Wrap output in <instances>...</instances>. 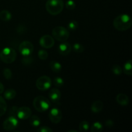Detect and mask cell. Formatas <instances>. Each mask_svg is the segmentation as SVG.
Segmentation results:
<instances>
[{
  "label": "cell",
  "mask_w": 132,
  "mask_h": 132,
  "mask_svg": "<svg viewBox=\"0 0 132 132\" xmlns=\"http://www.w3.org/2000/svg\"><path fill=\"white\" fill-rule=\"evenodd\" d=\"M132 21L131 18L128 14H121L115 18L113 26L119 31H126L131 27Z\"/></svg>",
  "instance_id": "cell-1"
},
{
  "label": "cell",
  "mask_w": 132,
  "mask_h": 132,
  "mask_svg": "<svg viewBox=\"0 0 132 132\" xmlns=\"http://www.w3.org/2000/svg\"><path fill=\"white\" fill-rule=\"evenodd\" d=\"M64 8V3L62 0H48L46 3V9L52 15L60 14Z\"/></svg>",
  "instance_id": "cell-2"
},
{
  "label": "cell",
  "mask_w": 132,
  "mask_h": 132,
  "mask_svg": "<svg viewBox=\"0 0 132 132\" xmlns=\"http://www.w3.org/2000/svg\"><path fill=\"white\" fill-rule=\"evenodd\" d=\"M33 106L35 109L39 112H44L50 106V102L47 98L43 96H37L33 101Z\"/></svg>",
  "instance_id": "cell-3"
},
{
  "label": "cell",
  "mask_w": 132,
  "mask_h": 132,
  "mask_svg": "<svg viewBox=\"0 0 132 132\" xmlns=\"http://www.w3.org/2000/svg\"><path fill=\"white\" fill-rule=\"evenodd\" d=\"M16 52L10 47L5 48L0 52V59L3 63L6 64L13 63L16 59Z\"/></svg>",
  "instance_id": "cell-4"
},
{
  "label": "cell",
  "mask_w": 132,
  "mask_h": 132,
  "mask_svg": "<svg viewBox=\"0 0 132 132\" xmlns=\"http://www.w3.org/2000/svg\"><path fill=\"white\" fill-rule=\"evenodd\" d=\"M52 36L55 39L64 42L69 37L70 32L68 29L63 27H56L52 30Z\"/></svg>",
  "instance_id": "cell-5"
},
{
  "label": "cell",
  "mask_w": 132,
  "mask_h": 132,
  "mask_svg": "<svg viewBox=\"0 0 132 132\" xmlns=\"http://www.w3.org/2000/svg\"><path fill=\"white\" fill-rule=\"evenodd\" d=\"M52 85L51 79L46 76H43L38 78L36 81V85L38 90L45 91L48 90Z\"/></svg>",
  "instance_id": "cell-6"
},
{
  "label": "cell",
  "mask_w": 132,
  "mask_h": 132,
  "mask_svg": "<svg viewBox=\"0 0 132 132\" xmlns=\"http://www.w3.org/2000/svg\"><path fill=\"white\" fill-rule=\"evenodd\" d=\"M19 125V121L15 116H11L5 119L3 124V128L6 131L14 130Z\"/></svg>",
  "instance_id": "cell-7"
},
{
  "label": "cell",
  "mask_w": 132,
  "mask_h": 132,
  "mask_svg": "<svg viewBox=\"0 0 132 132\" xmlns=\"http://www.w3.org/2000/svg\"><path fill=\"white\" fill-rule=\"evenodd\" d=\"M34 49V45L32 43L28 41H23L19 46V52L23 56L30 55L33 52Z\"/></svg>",
  "instance_id": "cell-8"
},
{
  "label": "cell",
  "mask_w": 132,
  "mask_h": 132,
  "mask_svg": "<svg viewBox=\"0 0 132 132\" xmlns=\"http://www.w3.org/2000/svg\"><path fill=\"white\" fill-rule=\"evenodd\" d=\"M49 119L52 122L58 124L62 119V113L60 110L57 108H53L49 112Z\"/></svg>",
  "instance_id": "cell-9"
},
{
  "label": "cell",
  "mask_w": 132,
  "mask_h": 132,
  "mask_svg": "<svg viewBox=\"0 0 132 132\" xmlns=\"http://www.w3.org/2000/svg\"><path fill=\"white\" fill-rule=\"evenodd\" d=\"M55 43L54 37L50 35H44L40 38L39 44L44 48H50Z\"/></svg>",
  "instance_id": "cell-10"
},
{
  "label": "cell",
  "mask_w": 132,
  "mask_h": 132,
  "mask_svg": "<svg viewBox=\"0 0 132 132\" xmlns=\"http://www.w3.org/2000/svg\"><path fill=\"white\" fill-rule=\"evenodd\" d=\"M32 116V110L27 106H22L18 108L17 111V117L21 120H27Z\"/></svg>",
  "instance_id": "cell-11"
},
{
  "label": "cell",
  "mask_w": 132,
  "mask_h": 132,
  "mask_svg": "<svg viewBox=\"0 0 132 132\" xmlns=\"http://www.w3.org/2000/svg\"><path fill=\"white\" fill-rule=\"evenodd\" d=\"M58 50L60 54L63 55H67L72 51V46L70 44L67 42L62 43L59 45Z\"/></svg>",
  "instance_id": "cell-12"
},
{
  "label": "cell",
  "mask_w": 132,
  "mask_h": 132,
  "mask_svg": "<svg viewBox=\"0 0 132 132\" xmlns=\"http://www.w3.org/2000/svg\"><path fill=\"white\" fill-rule=\"evenodd\" d=\"M48 96L51 101L54 103H57L61 99V92L58 89L52 88L48 93Z\"/></svg>",
  "instance_id": "cell-13"
},
{
  "label": "cell",
  "mask_w": 132,
  "mask_h": 132,
  "mask_svg": "<svg viewBox=\"0 0 132 132\" xmlns=\"http://www.w3.org/2000/svg\"><path fill=\"white\" fill-rule=\"evenodd\" d=\"M116 101L121 106H127L129 104V98L128 95L124 94H119L116 97Z\"/></svg>",
  "instance_id": "cell-14"
},
{
  "label": "cell",
  "mask_w": 132,
  "mask_h": 132,
  "mask_svg": "<svg viewBox=\"0 0 132 132\" xmlns=\"http://www.w3.org/2000/svg\"><path fill=\"white\" fill-rule=\"evenodd\" d=\"M103 108V103L100 100L95 101L92 103L91 106V110L94 113H97L102 111Z\"/></svg>",
  "instance_id": "cell-15"
},
{
  "label": "cell",
  "mask_w": 132,
  "mask_h": 132,
  "mask_svg": "<svg viewBox=\"0 0 132 132\" xmlns=\"http://www.w3.org/2000/svg\"><path fill=\"white\" fill-rule=\"evenodd\" d=\"M49 66H50V69L53 72H55V73H59L62 70V66L61 63L56 61H50Z\"/></svg>",
  "instance_id": "cell-16"
},
{
  "label": "cell",
  "mask_w": 132,
  "mask_h": 132,
  "mask_svg": "<svg viewBox=\"0 0 132 132\" xmlns=\"http://www.w3.org/2000/svg\"><path fill=\"white\" fill-rule=\"evenodd\" d=\"M132 61L131 60H129L126 62L124 65V68L122 69V72L128 76H131L132 74Z\"/></svg>",
  "instance_id": "cell-17"
},
{
  "label": "cell",
  "mask_w": 132,
  "mask_h": 132,
  "mask_svg": "<svg viewBox=\"0 0 132 132\" xmlns=\"http://www.w3.org/2000/svg\"><path fill=\"white\" fill-rule=\"evenodd\" d=\"M16 96V92L14 89H8L4 92V97L7 100H11Z\"/></svg>",
  "instance_id": "cell-18"
},
{
  "label": "cell",
  "mask_w": 132,
  "mask_h": 132,
  "mask_svg": "<svg viewBox=\"0 0 132 132\" xmlns=\"http://www.w3.org/2000/svg\"><path fill=\"white\" fill-rule=\"evenodd\" d=\"M29 122L31 126H32L34 128L38 127L41 124V120L39 118L38 116H32L30 117Z\"/></svg>",
  "instance_id": "cell-19"
},
{
  "label": "cell",
  "mask_w": 132,
  "mask_h": 132,
  "mask_svg": "<svg viewBox=\"0 0 132 132\" xmlns=\"http://www.w3.org/2000/svg\"><path fill=\"white\" fill-rule=\"evenodd\" d=\"M12 14L8 10H3L0 12V19L3 21H9L11 19Z\"/></svg>",
  "instance_id": "cell-20"
},
{
  "label": "cell",
  "mask_w": 132,
  "mask_h": 132,
  "mask_svg": "<svg viewBox=\"0 0 132 132\" xmlns=\"http://www.w3.org/2000/svg\"><path fill=\"white\" fill-rule=\"evenodd\" d=\"M6 109H7V104H6V101L3 97L0 96V117L3 116L6 112Z\"/></svg>",
  "instance_id": "cell-21"
},
{
  "label": "cell",
  "mask_w": 132,
  "mask_h": 132,
  "mask_svg": "<svg viewBox=\"0 0 132 132\" xmlns=\"http://www.w3.org/2000/svg\"><path fill=\"white\" fill-rule=\"evenodd\" d=\"M103 125L99 122H94L92 126H91V128H90V131L92 132H101L103 131Z\"/></svg>",
  "instance_id": "cell-22"
},
{
  "label": "cell",
  "mask_w": 132,
  "mask_h": 132,
  "mask_svg": "<svg viewBox=\"0 0 132 132\" xmlns=\"http://www.w3.org/2000/svg\"><path fill=\"white\" fill-rule=\"evenodd\" d=\"M79 128L80 131L86 132L89 130V128H90V124L86 121H82L81 122H80Z\"/></svg>",
  "instance_id": "cell-23"
},
{
  "label": "cell",
  "mask_w": 132,
  "mask_h": 132,
  "mask_svg": "<svg viewBox=\"0 0 132 132\" xmlns=\"http://www.w3.org/2000/svg\"><path fill=\"white\" fill-rule=\"evenodd\" d=\"M112 72L116 76H120L123 72H122V68L119 65H118V64L113 65V67H112Z\"/></svg>",
  "instance_id": "cell-24"
},
{
  "label": "cell",
  "mask_w": 132,
  "mask_h": 132,
  "mask_svg": "<svg viewBox=\"0 0 132 132\" xmlns=\"http://www.w3.org/2000/svg\"><path fill=\"white\" fill-rule=\"evenodd\" d=\"M34 59L30 56V55H27V56H24V57L22 59V63L24 66L30 65L33 63Z\"/></svg>",
  "instance_id": "cell-25"
},
{
  "label": "cell",
  "mask_w": 132,
  "mask_h": 132,
  "mask_svg": "<svg viewBox=\"0 0 132 132\" xmlns=\"http://www.w3.org/2000/svg\"><path fill=\"white\" fill-rule=\"evenodd\" d=\"M64 80L60 77H56L54 79V85L56 87H62L64 85Z\"/></svg>",
  "instance_id": "cell-26"
},
{
  "label": "cell",
  "mask_w": 132,
  "mask_h": 132,
  "mask_svg": "<svg viewBox=\"0 0 132 132\" xmlns=\"http://www.w3.org/2000/svg\"><path fill=\"white\" fill-rule=\"evenodd\" d=\"M84 49V46L80 43H75L73 45V50L76 53H82Z\"/></svg>",
  "instance_id": "cell-27"
},
{
  "label": "cell",
  "mask_w": 132,
  "mask_h": 132,
  "mask_svg": "<svg viewBox=\"0 0 132 132\" xmlns=\"http://www.w3.org/2000/svg\"><path fill=\"white\" fill-rule=\"evenodd\" d=\"M48 54L45 50L41 49L38 51V57L41 60H46L48 58Z\"/></svg>",
  "instance_id": "cell-28"
},
{
  "label": "cell",
  "mask_w": 132,
  "mask_h": 132,
  "mask_svg": "<svg viewBox=\"0 0 132 132\" xmlns=\"http://www.w3.org/2000/svg\"><path fill=\"white\" fill-rule=\"evenodd\" d=\"M79 24L77 23V21H72L70 22L68 24V28L70 30L74 31L78 28Z\"/></svg>",
  "instance_id": "cell-29"
},
{
  "label": "cell",
  "mask_w": 132,
  "mask_h": 132,
  "mask_svg": "<svg viewBox=\"0 0 132 132\" xmlns=\"http://www.w3.org/2000/svg\"><path fill=\"white\" fill-rule=\"evenodd\" d=\"M65 5L66 8L70 10H73L76 8V3L73 0H68V1H67Z\"/></svg>",
  "instance_id": "cell-30"
},
{
  "label": "cell",
  "mask_w": 132,
  "mask_h": 132,
  "mask_svg": "<svg viewBox=\"0 0 132 132\" xmlns=\"http://www.w3.org/2000/svg\"><path fill=\"white\" fill-rule=\"evenodd\" d=\"M3 73V76L6 79L9 80L12 78V71L9 68H5V69H4Z\"/></svg>",
  "instance_id": "cell-31"
},
{
  "label": "cell",
  "mask_w": 132,
  "mask_h": 132,
  "mask_svg": "<svg viewBox=\"0 0 132 132\" xmlns=\"http://www.w3.org/2000/svg\"><path fill=\"white\" fill-rule=\"evenodd\" d=\"M38 132H52L53 130L48 126H42L37 129Z\"/></svg>",
  "instance_id": "cell-32"
},
{
  "label": "cell",
  "mask_w": 132,
  "mask_h": 132,
  "mask_svg": "<svg viewBox=\"0 0 132 132\" xmlns=\"http://www.w3.org/2000/svg\"><path fill=\"white\" fill-rule=\"evenodd\" d=\"M18 108L16 106H13L12 108H11L10 112V114H11L12 116H15V117H17V111H18Z\"/></svg>",
  "instance_id": "cell-33"
},
{
  "label": "cell",
  "mask_w": 132,
  "mask_h": 132,
  "mask_svg": "<svg viewBox=\"0 0 132 132\" xmlns=\"http://www.w3.org/2000/svg\"><path fill=\"white\" fill-rule=\"evenodd\" d=\"M105 125L107 127L110 128L113 127V126H114V122H113V121H112V120L108 119L107 120V121H106Z\"/></svg>",
  "instance_id": "cell-34"
},
{
  "label": "cell",
  "mask_w": 132,
  "mask_h": 132,
  "mask_svg": "<svg viewBox=\"0 0 132 132\" xmlns=\"http://www.w3.org/2000/svg\"><path fill=\"white\" fill-rule=\"evenodd\" d=\"M4 92V86L1 82H0V94H3Z\"/></svg>",
  "instance_id": "cell-35"
},
{
  "label": "cell",
  "mask_w": 132,
  "mask_h": 132,
  "mask_svg": "<svg viewBox=\"0 0 132 132\" xmlns=\"http://www.w3.org/2000/svg\"><path fill=\"white\" fill-rule=\"evenodd\" d=\"M77 132V131H76V130H69V131H68V132Z\"/></svg>",
  "instance_id": "cell-36"
}]
</instances>
